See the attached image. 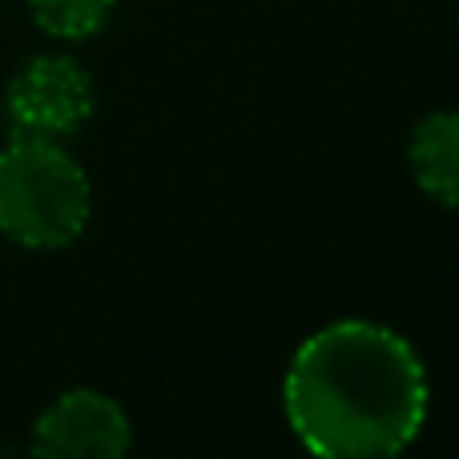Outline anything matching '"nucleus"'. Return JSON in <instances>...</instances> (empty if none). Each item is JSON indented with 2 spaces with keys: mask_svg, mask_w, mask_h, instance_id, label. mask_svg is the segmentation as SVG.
Instances as JSON below:
<instances>
[{
  "mask_svg": "<svg viewBox=\"0 0 459 459\" xmlns=\"http://www.w3.org/2000/svg\"><path fill=\"white\" fill-rule=\"evenodd\" d=\"M117 0H29V13L40 32L56 40H85L105 29Z\"/></svg>",
  "mask_w": 459,
  "mask_h": 459,
  "instance_id": "6",
  "label": "nucleus"
},
{
  "mask_svg": "<svg viewBox=\"0 0 459 459\" xmlns=\"http://www.w3.org/2000/svg\"><path fill=\"white\" fill-rule=\"evenodd\" d=\"M431 387L415 347L371 318H339L315 331L282 379L294 439L323 459H387L415 444Z\"/></svg>",
  "mask_w": 459,
  "mask_h": 459,
  "instance_id": "1",
  "label": "nucleus"
},
{
  "mask_svg": "<svg viewBox=\"0 0 459 459\" xmlns=\"http://www.w3.org/2000/svg\"><path fill=\"white\" fill-rule=\"evenodd\" d=\"M93 214V186L56 137L16 134L0 150V234L24 250L77 242Z\"/></svg>",
  "mask_w": 459,
  "mask_h": 459,
  "instance_id": "2",
  "label": "nucleus"
},
{
  "mask_svg": "<svg viewBox=\"0 0 459 459\" xmlns=\"http://www.w3.org/2000/svg\"><path fill=\"white\" fill-rule=\"evenodd\" d=\"M134 444L129 415L93 387L56 395L32 423V452L45 459H121Z\"/></svg>",
  "mask_w": 459,
  "mask_h": 459,
  "instance_id": "4",
  "label": "nucleus"
},
{
  "mask_svg": "<svg viewBox=\"0 0 459 459\" xmlns=\"http://www.w3.org/2000/svg\"><path fill=\"white\" fill-rule=\"evenodd\" d=\"M407 166L411 178L431 202L444 210L459 198V117L452 109H436L411 129L407 142Z\"/></svg>",
  "mask_w": 459,
  "mask_h": 459,
  "instance_id": "5",
  "label": "nucleus"
},
{
  "mask_svg": "<svg viewBox=\"0 0 459 459\" xmlns=\"http://www.w3.org/2000/svg\"><path fill=\"white\" fill-rule=\"evenodd\" d=\"M4 109L13 117L16 134H77L93 113V77L65 53L32 56L8 81Z\"/></svg>",
  "mask_w": 459,
  "mask_h": 459,
  "instance_id": "3",
  "label": "nucleus"
}]
</instances>
